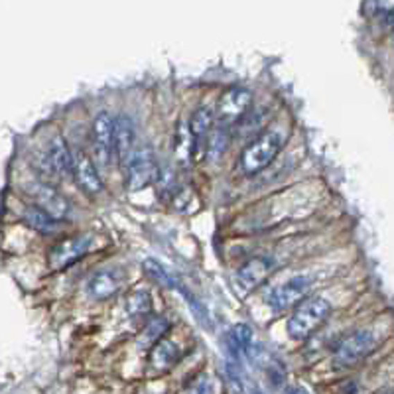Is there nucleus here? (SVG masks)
I'll return each instance as SVG.
<instances>
[{
  "label": "nucleus",
  "instance_id": "obj_1",
  "mask_svg": "<svg viewBox=\"0 0 394 394\" xmlns=\"http://www.w3.org/2000/svg\"><path fill=\"white\" fill-rule=\"evenodd\" d=\"M329 314H332V306L325 298H306L288 320L290 337L298 341L308 339L309 335L327 320Z\"/></svg>",
  "mask_w": 394,
  "mask_h": 394
},
{
  "label": "nucleus",
  "instance_id": "obj_2",
  "mask_svg": "<svg viewBox=\"0 0 394 394\" xmlns=\"http://www.w3.org/2000/svg\"><path fill=\"white\" fill-rule=\"evenodd\" d=\"M282 148V138L276 130H266L260 136H257L248 146L245 148L243 156H241V170L246 175H255L260 170H264L272 160L278 156Z\"/></svg>",
  "mask_w": 394,
  "mask_h": 394
},
{
  "label": "nucleus",
  "instance_id": "obj_3",
  "mask_svg": "<svg viewBox=\"0 0 394 394\" xmlns=\"http://www.w3.org/2000/svg\"><path fill=\"white\" fill-rule=\"evenodd\" d=\"M124 172V184L128 191H140L146 185L154 184L158 178V162L154 158L152 148H138L130 156Z\"/></svg>",
  "mask_w": 394,
  "mask_h": 394
},
{
  "label": "nucleus",
  "instance_id": "obj_4",
  "mask_svg": "<svg viewBox=\"0 0 394 394\" xmlns=\"http://www.w3.org/2000/svg\"><path fill=\"white\" fill-rule=\"evenodd\" d=\"M375 347H377V339H375L372 332H369V329L355 332L339 343L335 355H333V363L337 367H353L365 357H369L375 351Z\"/></svg>",
  "mask_w": 394,
  "mask_h": 394
},
{
  "label": "nucleus",
  "instance_id": "obj_5",
  "mask_svg": "<svg viewBox=\"0 0 394 394\" xmlns=\"http://www.w3.org/2000/svg\"><path fill=\"white\" fill-rule=\"evenodd\" d=\"M91 246V237L89 234H77L74 239H65L60 245H55L49 252V268L62 271L71 266L74 262L83 259L89 252Z\"/></svg>",
  "mask_w": 394,
  "mask_h": 394
},
{
  "label": "nucleus",
  "instance_id": "obj_6",
  "mask_svg": "<svg viewBox=\"0 0 394 394\" xmlns=\"http://www.w3.org/2000/svg\"><path fill=\"white\" fill-rule=\"evenodd\" d=\"M309 288H311V278H308V276H294L282 286L274 288L271 294L266 296V302L274 309L292 308L300 300L304 302Z\"/></svg>",
  "mask_w": 394,
  "mask_h": 394
},
{
  "label": "nucleus",
  "instance_id": "obj_7",
  "mask_svg": "<svg viewBox=\"0 0 394 394\" xmlns=\"http://www.w3.org/2000/svg\"><path fill=\"white\" fill-rule=\"evenodd\" d=\"M93 148L101 166H109L114 152V121L109 112H101L93 123Z\"/></svg>",
  "mask_w": 394,
  "mask_h": 394
},
{
  "label": "nucleus",
  "instance_id": "obj_8",
  "mask_svg": "<svg viewBox=\"0 0 394 394\" xmlns=\"http://www.w3.org/2000/svg\"><path fill=\"white\" fill-rule=\"evenodd\" d=\"M30 194H32L34 199L37 201L40 209L46 211L49 217H53L55 221L67 217V213H69V201H67L60 191H55L51 185L32 184L30 185Z\"/></svg>",
  "mask_w": 394,
  "mask_h": 394
},
{
  "label": "nucleus",
  "instance_id": "obj_9",
  "mask_svg": "<svg viewBox=\"0 0 394 394\" xmlns=\"http://www.w3.org/2000/svg\"><path fill=\"white\" fill-rule=\"evenodd\" d=\"M114 152L124 170L130 162V156L135 154V123L126 114H121L114 121Z\"/></svg>",
  "mask_w": 394,
  "mask_h": 394
},
{
  "label": "nucleus",
  "instance_id": "obj_10",
  "mask_svg": "<svg viewBox=\"0 0 394 394\" xmlns=\"http://www.w3.org/2000/svg\"><path fill=\"white\" fill-rule=\"evenodd\" d=\"M250 103H252L250 91H246L243 87H233L223 93L219 101V117L223 121H234L248 111Z\"/></svg>",
  "mask_w": 394,
  "mask_h": 394
},
{
  "label": "nucleus",
  "instance_id": "obj_11",
  "mask_svg": "<svg viewBox=\"0 0 394 394\" xmlns=\"http://www.w3.org/2000/svg\"><path fill=\"white\" fill-rule=\"evenodd\" d=\"M74 175L77 184L81 185L87 194H98L103 189L97 168L83 150H77L74 154Z\"/></svg>",
  "mask_w": 394,
  "mask_h": 394
},
{
  "label": "nucleus",
  "instance_id": "obj_12",
  "mask_svg": "<svg viewBox=\"0 0 394 394\" xmlns=\"http://www.w3.org/2000/svg\"><path fill=\"white\" fill-rule=\"evenodd\" d=\"M272 262L264 257H257V259H250L246 264H243V268L237 274V280L239 284L245 288V290H252L257 288L260 282L266 280V276L271 274Z\"/></svg>",
  "mask_w": 394,
  "mask_h": 394
},
{
  "label": "nucleus",
  "instance_id": "obj_13",
  "mask_svg": "<svg viewBox=\"0 0 394 394\" xmlns=\"http://www.w3.org/2000/svg\"><path fill=\"white\" fill-rule=\"evenodd\" d=\"M48 162L51 170L58 175H69L74 173V154L65 144L62 136H55L48 148Z\"/></svg>",
  "mask_w": 394,
  "mask_h": 394
},
{
  "label": "nucleus",
  "instance_id": "obj_14",
  "mask_svg": "<svg viewBox=\"0 0 394 394\" xmlns=\"http://www.w3.org/2000/svg\"><path fill=\"white\" fill-rule=\"evenodd\" d=\"M119 290V280L111 271L97 272L91 280H89V294L97 300H107Z\"/></svg>",
  "mask_w": 394,
  "mask_h": 394
},
{
  "label": "nucleus",
  "instance_id": "obj_15",
  "mask_svg": "<svg viewBox=\"0 0 394 394\" xmlns=\"http://www.w3.org/2000/svg\"><path fill=\"white\" fill-rule=\"evenodd\" d=\"M178 359H180V349L170 339H160L152 349V363L156 369H170L178 363Z\"/></svg>",
  "mask_w": 394,
  "mask_h": 394
},
{
  "label": "nucleus",
  "instance_id": "obj_16",
  "mask_svg": "<svg viewBox=\"0 0 394 394\" xmlns=\"http://www.w3.org/2000/svg\"><path fill=\"white\" fill-rule=\"evenodd\" d=\"M24 219L28 221L30 227H34V229L42 231V233H51V231L58 229V221L53 217H49L48 213L42 211L40 207H28Z\"/></svg>",
  "mask_w": 394,
  "mask_h": 394
},
{
  "label": "nucleus",
  "instance_id": "obj_17",
  "mask_svg": "<svg viewBox=\"0 0 394 394\" xmlns=\"http://www.w3.org/2000/svg\"><path fill=\"white\" fill-rule=\"evenodd\" d=\"M213 124V111L207 109V107H199L194 117H191V123H189V132L194 138H199L203 136Z\"/></svg>",
  "mask_w": 394,
  "mask_h": 394
},
{
  "label": "nucleus",
  "instance_id": "obj_18",
  "mask_svg": "<svg viewBox=\"0 0 394 394\" xmlns=\"http://www.w3.org/2000/svg\"><path fill=\"white\" fill-rule=\"evenodd\" d=\"M152 309V300L146 290H136L126 298V311L130 316H144Z\"/></svg>",
  "mask_w": 394,
  "mask_h": 394
},
{
  "label": "nucleus",
  "instance_id": "obj_19",
  "mask_svg": "<svg viewBox=\"0 0 394 394\" xmlns=\"http://www.w3.org/2000/svg\"><path fill=\"white\" fill-rule=\"evenodd\" d=\"M142 268H144V272H146L148 276L152 278V280H156L158 284H164V286H172V288H180L178 286V282L173 280L172 276L166 272V268L162 266L160 262H156V260L148 259L142 262Z\"/></svg>",
  "mask_w": 394,
  "mask_h": 394
},
{
  "label": "nucleus",
  "instance_id": "obj_20",
  "mask_svg": "<svg viewBox=\"0 0 394 394\" xmlns=\"http://www.w3.org/2000/svg\"><path fill=\"white\" fill-rule=\"evenodd\" d=\"M229 341H231V347L237 349V351H245L250 347V341H252V332H250V327L245 325V323H239V325H234L233 332L229 335Z\"/></svg>",
  "mask_w": 394,
  "mask_h": 394
},
{
  "label": "nucleus",
  "instance_id": "obj_21",
  "mask_svg": "<svg viewBox=\"0 0 394 394\" xmlns=\"http://www.w3.org/2000/svg\"><path fill=\"white\" fill-rule=\"evenodd\" d=\"M168 329V321L162 320V318H154L150 320L144 333H142V343H158L162 339V333Z\"/></svg>",
  "mask_w": 394,
  "mask_h": 394
},
{
  "label": "nucleus",
  "instance_id": "obj_22",
  "mask_svg": "<svg viewBox=\"0 0 394 394\" xmlns=\"http://www.w3.org/2000/svg\"><path fill=\"white\" fill-rule=\"evenodd\" d=\"M227 148V135L223 128H215L213 135H211V142H209V154L213 160H217L219 156L223 154V150Z\"/></svg>",
  "mask_w": 394,
  "mask_h": 394
},
{
  "label": "nucleus",
  "instance_id": "obj_23",
  "mask_svg": "<svg viewBox=\"0 0 394 394\" xmlns=\"http://www.w3.org/2000/svg\"><path fill=\"white\" fill-rule=\"evenodd\" d=\"M187 394H215V386H213V382H211L207 377H199V379L187 388Z\"/></svg>",
  "mask_w": 394,
  "mask_h": 394
},
{
  "label": "nucleus",
  "instance_id": "obj_24",
  "mask_svg": "<svg viewBox=\"0 0 394 394\" xmlns=\"http://www.w3.org/2000/svg\"><path fill=\"white\" fill-rule=\"evenodd\" d=\"M381 8V16L382 22L386 26H391V28H394V4H382V6H379Z\"/></svg>",
  "mask_w": 394,
  "mask_h": 394
},
{
  "label": "nucleus",
  "instance_id": "obj_25",
  "mask_svg": "<svg viewBox=\"0 0 394 394\" xmlns=\"http://www.w3.org/2000/svg\"><path fill=\"white\" fill-rule=\"evenodd\" d=\"M286 394H308V391H304L302 386H292V388H288Z\"/></svg>",
  "mask_w": 394,
  "mask_h": 394
},
{
  "label": "nucleus",
  "instance_id": "obj_26",
  "mask_svg": "<svg viewBox=\"0 0 394 394\" xmlns=\"http://www.w3.org/2000/svg\"><path fill=\"white\" fill-rule=\"evenodd\" d=\"M393 44H394V36H393Z\"/></svg>",
  "mask_w": 394,
  "mask_h": 394
}]
</instances>
